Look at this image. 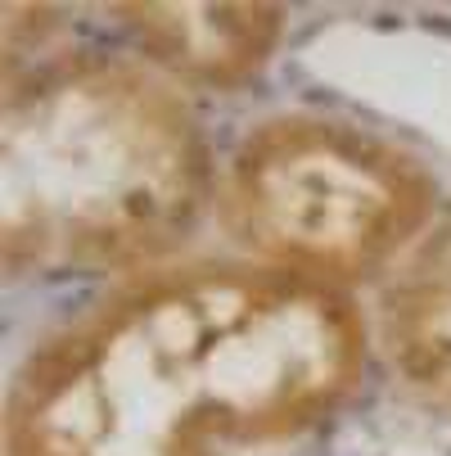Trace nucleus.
Listing matches in <instances>:
<instances>
[{"instance_id":"1","label":"nucleus","mask_w":451,"mask_h":456,"mask_svg":"<svg viewBox=\"0 0 451 456\" xmlns=\"http://www.w3.org/2000/svg\"><path fill=\"white\" fill-rule=\"evenodd\" d=\"M374 366L357 294L244 257L113 281L19 357L0 456H226L311 438Z\"/></svg>"},{"instance_id":"2","label":"nucleus","mask_w":451,"mask_h":456,"mask_svg":"<svg viewBox=\"0 0 451 456\" xmlns=\"http://www.w3.org/2000/svg\"><path fill=\"white\" fill-rule=\"evenodd\" d=\"M217 154L181 86L126 50L54 45L0 69V267L126 281L189 257Z\"/></svg>"},{"instance_id":"3","label":"nucleus","mask_w":451,"mask_h":456,"mask_svg":"<svg viewBox=\"0 0 451 456\" xmlns=\"http://www.w3.org/2000/svg\"><path fill=\"white\" fill-rule=\"evenodd\" d=\"M442 217L438 172L361 122L285 109L248 122L217 172L230 257L370 294Z\"/></svg>"},{"instance_id":"4","label":"nucleus","mask_w":451,"mask_h":456,"mask_svg":"<svg viewBox=\"0 0 451 456\" xmlns=\"http://www.w3.org/2000/svg\"><path fill=\"white\" fill-rule=\"evenodd\" d=\"M122 50L181 91H248L285 45V5H109Z\"/></svg>"},{"instance_id":"5","label":"nucleus","mask_w":451,"mask_h":456,"mask_svg":"<svg viewBox=\"0 0 451 456\" xmlns=\"http://www.w3.org/2000/svg\"><path fill=\"white\" fill-rule=\"evenodd\" d=\"M370 353L398 394L451 420V213L370 289Z\"/></svg>"}]
</instances>
